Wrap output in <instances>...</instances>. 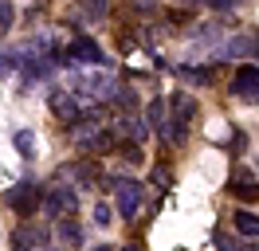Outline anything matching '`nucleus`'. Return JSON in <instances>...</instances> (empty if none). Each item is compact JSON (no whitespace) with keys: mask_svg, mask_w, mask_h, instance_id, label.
Listing matches in <instances>:
<instances>
[{"mask_svg":"<svg viewBox=\"0 0 259 251\" xmlns=\"http://www.w3.org/2000/svg\"><path fill=\"white\" fill-rule=\"evenodd\" d=\"M44 196H48V188L35 185V181H20V185L4 188V196H0V204L12 212V216L20 220H32L39 208H44Z\"/></svg>","mask_w":259,"mask_h":251,"instance_id":"obj_1","label":"nucleus"},{"mask_svg":"<svg viewBox=\"0 0 259 251\" xmlns=\"http://www.w3.org/2000/svg\"><path fill=\"white\" fill-rule=\"evenodd\" d=\"M165 20H169V24H189L193 16H189V12H181V8H169V12H165Z\"/></svg>","mask_w":259,"mask_h":251,"instance_id":"obj_20","label":"nucleus"},{"mask_svg":"<svg viewBox=\"0 0 259 251\" xmlns=\"http://www.w3.org/2000/svg\"><path fill=\"white\" fill-rule=\"evenodd\" d=\"M114 192H118V216L122 220H134L142 212V200H146V185H142V181L114 177Z\"/></svg>","mask_w":259,"mask_h":251,"instance_id":"obj_4","label":"nucleus"},{"mask_svg":"<svg viewBox=\"0 0 259 251\" xmlns=\"http://www.w3.org/2000/svg\"><path fill=\"white\" fill-rule=\"evenodd\" d=\"M169 181H173V173H169V169H153V185H157V188L169 185Z\"/></svg>","mask_w":259,"mask_h":251,"instance_id":"obj_23","label":"nucleus"},{"mask_svg":"<svg viewBox=\"0 0 259 251\" xmlns=\"http://www.w3.org/2000/svg\"><path fill=\"white\" fill-rule=\"evenodd\" d=\"M169 110H173V114H169L173 122L189 126L196 118V98H193V94H185V91H177V94H169Z\"/></svg>","mask_w":259,"mask_h":251,"instance_id":"obj_10","label":"nucleus"},{"mask_svg":"<svg viewBox=\"0 0 259 251\" xmlns=\"http://www.w3.org/2000/svg\"><path fill=\"white\" fill-rule=\"evenodd\" d=\"M55 235H59V243H67V247H82V224L75 216L55 220Z\"/></svg>","mask_w":259,"mask_h":251,"instance_id":"obj_11","label":"nucleus"},{"mask_svg":"<svg viewBox=\"0 0 259 251\" xmlns=\"http://www.w3.org/2000/svg\"><path fill=\"white\" fill-rule=\"evenodd\" d=\"M82 8H87V16L95 20V16H106V0H82Z\"/></svg>","mask_w":259,"mask_h":251,"instance_id":"obj_19","label":"nucleus"},{"mask_svg":"<svg viewBox=\"0 0 259 251\" xmlns=\"http://www.w3.org/2000/svg\"><path fill=\"white\" fill-rule=\"evenodd\" d=\"M39 251H59V247H55V243H48V247H39Z\"/></svg>","mask_w":259,"mask_h":251,"instance_id":"obj_26","label":"nucleus"},{"mask_svg":"<svg viewBox=\"0 0 259 251\" xmlns=\"http://www.w3.org/2000/svg\"><path fill=\"white\" fill-rule=\"evenodd\" d=\"M216 247H220V251H236V239L224 235V232H216Z\"/></svg>","mask_w":259,"mask_h":251,"instance_id":"obj_22","label":"nucleus"},{"mask_svg":"<svg viewBox=\"0 0 259 251\" xmlns=\"http://www.w3.org/2000/svg\"><path fill=\"white\" fill-rule=\"evenodd\" d=\"M118 251H142V243H126V247H118Z\"/></svg>","mask_w":259,"mask_h":251,"instance_id":"obj_25","label":"nucleus"},{"mask_svg":"<svg viewBox=\"0 0 259 251\" xmlns=\"http://www.w3.org/2000/svg\"><path fill=\"white\" fill-rule=\"evenodd\" d=\"M12 141H16V149H20L24 157H35V145H32V134H28V130H20Z\"/></svg>","mask_w":259,"mask_h":251,"instance_id":"obj_18","label":"nucleus"},{"mask_svg":"<svg viewBox=\"0 0 259 251\" xmlns=\"http://www.w3.org/2000/svg\"><path fill=\"white\" fill-rule=\"evenodd\" d=\"M216 59H224V63L259 59V31H236V35H228L220 44V51H216Z\"/></svg>","mask_w":259,"mask_h":251,"instance_id":"obj_2","label":"nucleus"},{"mask_svg":"<svg viewBox=\"0 0 259 251\" xmlns=\"http://www.w3.org/2000/svg\"><path fill=\"white\" fill-rule=\"evenodd\" d=\"M228 94L240 98V102H251L259 98V63H240L236 75L228 78Z\"/></svg>","mask_w":259,"mask_h":251,"instance_id":"obj_7","label":"nucleus"},{"mask_svg":"<svg viewBox=\"0 0 259 251\" xmlns=\"http://www.w3.org/2000/svg\"><path fill=\"white\" fill-rule=\"evenodd\" d=\"M212 8H216V12H232V8H240L243 0H208Z\"/></svg>","mask_w":259,"mask_h":251,"instance_id":"obj_21","label":"nucleus"},{"mask_svg":"<svg viewBox=\"0 0 259 251\" xmlns=\"http://www.w3.org/2000/svg\"><path fill=\"white\" fill-rule=\"evenodd\" d=\"M255 251H259V243H255Z\"/></svg>","mask_w":259,"mask_h":251,"instance_id":"obj_27","label":"nucleus"},{"mask_svg":"<svg viewBox=\"0 0 259 251\" xmlns=\"http://www.w3.org/2000/svg\"><path fill=\"white\" fill-rule=\"evenodd\" d=\"M118 126H122V134H130V138H134V141H142V138H146V134H149L146 118H134V110H130V114H126V118H122V122H118Z\"/></svg>","mask_w":259,"mask_h":251,"instance_id":"obj_14","label":"nucleus"},{"mask_svg":"<svg viewBox=\"0 0 259 251\" xmlns=\"http://www.w3.org/2000/svg\"><path fill=\"white\" fill-rule=\"evenodd\" d=\"M8 243H12V251H39V247H48V243H51V232L44 228V224L24 220V224H16V228H12Z\"/></svg>","mask_w":259,"mask_h":251,"instance_id":"obj_6","label":"nucleus"},{"mask_svg":"<svg viewBox=\"0 0 259 251\" xmlns=\"http://www.w3.org/2000/svg\"><path fill=\"white\" fill-rule=\"evenodd\" d=\"M63 59L75 63V67H106V55H102V47H98L91 35H75V39L63 47Z\"/></svg>","mask_w":259,"mask_h":251,"instance_id":"obj_5","label":"nucleus"},{"mask_svg":"<svg viewBox=\"0 0 259 251\" xmlns=\"http://www.w3.org/2000/svg\"><path fill=\"white\" fill-rule=\"evenodd\" d=\"M59 181H67V185H75V188H91L102 181V165H98L95 157H75L71 165H59Z\"/></svg>","mask_w":259,"mask_h":251,"instance_id":"obj_3","label":"nucleus"},{"mask_svg":"<svg viewBox=\"0 0 259 251\" xmlns=\"http://www.w3.org/2000/svg\"><path fill=\"white\" fill-rule=\"evenodd\" d=\"M114 157H118L122 165H142V161H146V153H142L138 141H118V145H114Z\"/></svg>","mask_w":259,"mask_h":251,"instance_id":"obj_13","label":"nucleus"},{"mask_svg":"<svg viewBox=\"0 0 259 251\" xmlns=\"http://www.w3.org/2000/svg\"><path fill=\"white\" fill-rule=\"evenodd\" d=\"M44 208H48V216H75L79 212V188L75 185H59V188H48V196H44Z\"/></svg>","mask_w":259,"mask_h":251,"instance_id":"obj_8","label":"nucleus"},{"mask_svg":"<svg viewBox=\"0 0 259 251\" xmlns=\"http://www.w3.org/2000/svg\"><path fill=\"white\" fill-rule=\"evenodd\" d=\"M91 251H118L114 243H98V247H91Z\"/></svg>","mask_w":259,"mask_h":251,"instance_id":"obj_24","label":"nucleus"},{"mask_svg":"<svg viewBox=\"0 0 259 251\" xmlns=\"http://www.w3.org/2000/svg\"><path fill=\"white\" fill-rule=\"evenodd\" d=\"M232 228H236V235H243V239H259V216L247 212V208H240V212L232 216Z\"/></svg>","mask_w":259,"mask_h":251,"instance_id":"obj_12","label":"nucleus"},{"mask_svg":"<svg viewBox=\"0 0 259 251\" xmlns=\"http://www.w3.org/2000/svg\"><path fill=\"white\" fill-rule=\"evenodd\" d=\"M16 24V8H12V0H0V31H12Z\"/></svg>","mask_w":259,"mask_h":251,"instance_id":"obj_17","label":"nucleus"},{"mask_svg":"<svg viewBox=\"0 0 259 251\" xmlns=\"http://www.w3.org/2000/svg\"><path fill=\"white\" fill-rule=\"evenodd\" d=\"M51 114L59 118L63 126H71L75 118H82L87 110H82V102H79V94H67V91H55L51 94Z\"/></svg>","mask_w":259,"mask_h":251,"instance_id":"obj_9","label":"nucleus"},{"mask_svg":"<svg viewBox=\"0 0 259 251\" xmlns=\"http://www.w3.org/2000/svg\"><path fill=\"white\" fill-rule=\"evenodd\" d=\"M91 220H95L98 228H110V224H114V212H110V204H106V200H98V204H95V212H91Z\"/></svg>","mask_w":259,"mask_h":251,"instance_id":"obj_16","label":"nucleus"},{"mask_svg":"<svg viewBox=\"0 0 259 251\" xmlns=\"http://www.w3.org/2000/svg\"><path fill=\"white\" fill-rule=\"evenodd\" d=\"M181 75H185V78H193L196 87H208L212 78H216V71H208V67H185Z\"/></svg>","mask_w":259,"mask_h":251,"instance_id":"obj_15","label":"nucleus"}]
</instances>
